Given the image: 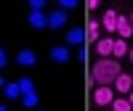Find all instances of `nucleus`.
<instances>
[{"label": "nucleus", "instance_id": "obj_19", "mask_svg": "<svg viewBox=\"0 0 133 111\" xmlns=\"http://www.w3.org/2000/svg\"><path fill=\"white\" fill-rule=\"evenodd\" d=\"M29 11H43V8H45V0H29Z\"/></svg>", "mask_w": 133, "mask_h": 111}, {"label": "nucleus", "instance_id": "obj_27", "mask_svg": "<svg viewBox=\"0 0 133 111\" xmlns=\"http://www.w3.org/2000/svg\"><path fill=\"white\" fill-rule=\"evenodd\" d=\"M35 111H43V108H35Z\"/></svg>", "mask_w": 133, "mask_h": 111}, {"label": "nucleus", "instance_id": "obj_18", "mask_svg": "<svg viewBox=\"0 0 133 111\" xmlns=\"http://www.w3.org/2000/svg\"><path fill=\"white\" fill-rule=\"evenodd\" d=\"M80 3H77V0H59V8L61 11H72V8H77Z\"/></svg>", "mask_w": 133, "mask_h": 111}, {"label": "nucleus", "instance_id": "obj_22", "mask_svg": "<svg viewBox=\"0 0 133 111\" xmlns=\"http://www.w3.org/2000/svg\"><path fill=\"white\" fill-rule=\"evenodd\" d=\"M128 61L133 64V45H130V50H128Z\"/></svg>", "mask_w": 133, "mask_h": 111}, {"label": "nucleus", "instance_id": "obj_17", "mask_svg": "<svg viewBox=\"0 0 133 111\" xmlns=\"http://www.w3.org/2000/svg\"><path fill=\"white\" fill-rule=\"evenodd\" d=\"M19 87H21V95H24V93H35V80H32V77H21Z\"/></svg>", "mask_w": 133, "mask_h": 111}, {"label": "nucleus", "instance_id": "obj_15", "mask_svg": "<svg viewBox=\"0 0 133 111\" xmlns=\"http://www.w3.org/2000/svg\"><path fill=\"white\" fill-rule=\"evenodd\" d=\"M21 106L35 111V108L40 106V95H37V90H35V93H24V95H21Z\"/></svg>", "mask_w": 133, "mask_h": 111}, {"label": "nucleus", "instance_id": "obj_12", "mask_svg": "<svg viewBox=\"0 0 133 111\" xmlns=\"http://www.w3.org/2000/svg\"><path fill=\"white\" fill-rule=\"evenodd\" d=\"M117 37H120V40H130V37H133L130 19H128L125 13H120V16H117Z\"/></svg>", "mask_w": 133, "mask_h": 111}, {"label": "nucleus", "instance_id": "obj_9", "mask_svg": "<svg viewBox=\"0 0 133 111\" xmlns=\"http://www.w3.org/2000/svg\"><path fill=\"white\" fill-rule=\"evenodd\" d=\"M16 64L19 66H24V69H29V66H35L37 64V53L32 50V48H21L16 53Z\"/></svg>", "mask_w": 133, "mask_h": 111}, {"label": "nucleus", "instance_id": "obj_1", "mask_svg": "<svg viewBox=\"0 0 133 111\" xmlns=\"http://www.w3.org/2000/svg\"><path fill=\"white\" fill-rule=\"evenodd\" d=\"M123 74V64L117 58H96V64L91 66V85H109L112 87L115 80Z\"/></svg>", "mask_w": 133, "mask_h": 111}, {"label": "nucleus", "instance_id": "obj_20", "mask_svg": "<svg viewBox=\"0 0 133 111\" xmlns=\"http://www.w3.org/2000/svg\"><path fill=\"white\" fill-rule=\"evenodd\" d=\"M5 64H8V53L0 48V69H5Z\"/></svg>", "mask_w": 133, "mask_h": 111}, {"label": "nucleus", "instance_id": "obj_11", "mask_svg": "<svg viewBox=\"0 0 133 111\" xmlns=\"http://www.w3.org/2000/svg\"><path fill=\"white\" fill-rule=\"evenodd\" d=\"M27 21H29V27L32 29H48V13H43V11H29V16H27Z\"/></svg>", "mask_w": 133, "mask_h": 111}, {"label": "nucleus", "instance_id": "obj_13", "mask_svg": "<svg viewBox=\"0 0 133 111\" xmlns=\"http://www.w3.org/2000/svg\"><path fill=\"white\" fill-rule=\"evenodd\" d=\"M128 50H130V45H128V40H120V37H115V50H112V58H125L128 56Z\"/></svg>", "mask_w": 133, "mask_h": 111}, {"label": "nucleus", "instance_id": "obj_21", "mask_svg": "<svg viewBox=\"0 0 133 111\" xmlns=\"http://www.w3.org/2000/svg\"><path fill=\"white\" fill-rule=\"evenodd\" d=\"M98 5H101V3H98V0H88V3H85V8H88V11H96Z\"/></svg>", "mask_w": 133, "mask_h": 111}, {"label": "nucleus", "instance_id": "obj_25", "mask_svg": "<svg viewBox=\"0 0 133 111\" xmlns=\"http://www.w3.org/2000/svg\"><path fill=\"white\" fill-rule=\"evenodd\" d=\"M128 19H130V27H133V11H130V13H128Z\"/></svg>", "mask_w": 133, "mask_h": 111}, {"label": "nucleus", "instance_id": "obj_2", "mask_svg": "<svg viewBox=\"0 0 133 111\" xmlns=\"http://www.w3.org/2000/svg\"><path fill=\"white\" fill-rule=\"evenodd\" d=\"M115 98H117V93H115V87H109V85H98L91 93V101H93L96 108H109Z\"/></svg>", "mask_w": 133, "mask_h": 111}, {"label": "nucleus", "instance_id": "obj_5", "mask_svg": "<svg viewBox=\"0 0 133 111\" xmlns=\"http://www.w3.org/2000/svg\"><path fill=\"white\" fill-rule=\"evenodd\" d=\"M66 45L69 48H83L85 45V27H69L66 29Z\"/></svg>", "mask_w": 133, "mask_h": 111}, {"label": "nucleus", "instance_id": "obj_6", "mask_svg": "<svg viewBox=\"0 0 133 111\" xmlns=\"http://www.w3.org/2000/svg\"><path fill=\"white\" fill-rule=\"evenodd\" d=\"M112 50H115V37H107V35L93 45V53L98 58H112Z\"/></svg>", "mask_w": 133, "mask_h": 111}, {"label": "nucleus", "instance_id": "obj_4", "mask_svg": "<svg viewBox=\"0 0 133 111\" xmlns=\"http://www.w3.org/2000/svg\"><path fill=\"white\" fill-rule=\"evenodd\" d=\"M98 40H101V21L88 19L85 21V45H96Z\"/></svg>", "mask_w": 133, "mask_h": 111}, {"label": "nucleus", "instance_id": "obj_26", "mask_svg": "<svg viewBox=\"0 0 133 111\" xmlns=\"http://www.w3.org/2000/svg\"><path fill=\"white\" fill-rule=\"evenodd\" d=\"M128 101H130V103H133V90H130V95H128Z\"/></svg>", "mask_w": 133, "mask_h": 111}, {"label": "nucleus", "instance_id": "obj_10", "mask_svg": "<svg viewBox=\"0 0 133 111\" xmlns=\"http://www.w3.org/2000/svg\"><path fill=\"white\" fill-rule=\"evenodd\" d=\"M66 27V11H61V8H56V11H51L48 13V29H64Z\"/></svg>", "mask_w": 133, "mask_h": 111}, {"label": "nucleus", "instance_id": "obj_24", "mask_svg": "<svg viewBox=\"0 0 133 111\" xmlns=\"http://www.w3.org/2000/svg\"><path fill=\"white\" fill-rule=\"evenodd\" d=\"M0 111H8V106H5V103H0Z\"/></svg>", "mask_w": 133, "mask_h": 111}, {"label": "nucleus", "instance_id": "obj_8", "mask_svg": "<svg viewBox=\"0 0 133 111\" xmlns=\"http://www.w3.org/2000/svg\"><path fill=\"white\" fill-rule=\"evenodd\" d=\"M48 56H51L53 64H66V61L72 58V48H69V45H53V48L48 50Z\"/></svg>", "mask_w": 133, "mask_h": 111}, {"label": "nucleus", "instance_id": "obj_7", "mask_svg": "<svg viewBox=\"0 0 133 111\" xmlns=\"http://www.w3.org/2000/svg\"><path fill=\"white\" fill-rule=\"evenodd\" d=\"M112 87H115V93H117V95H130V90H133V74L123 72V74L115 80Z\"/></svg>", "mask_w": 133, "mask_h": 111}, {"label": "nucleus", "instance_id": "obj_3", "mask_svg": "<svg viewBox=\"0 0 133 111\" xmlns=\"http://www.w3.org/2000/svg\"><path fill=\"white\" fill-rule=\"evenodd\" d=\"M117 16H120L117 8H107L104 13H101V29L107 32V37L117 35Z\"/></svg>", "mask_w": 133, "mask_h": 111}, {"label": "nucleus", "instance_id": "obj_16", "mask_svg": "<svg viewBox=\"0 0 133 111\" xmlns=\"http://www.w3.org/2000/svg\"><path fill=\"white\" fill-rule=\"evenodd\" d=\"M3 95L8 98V101H16V98H21V87H19V82H5Z\"/></svg>", "mask_w": 133, "mask_h": 111}, {"label": "nucleus", "instance_id": "obj_23", "mask_svg": "<svg viewBox=\"0 0 133 111\" xmlns=\"http://www.w3.org/2000/svg\"><path fill=\"white\" fill-rule=\"evenodd\" d=\"M3 87H5V80H3V77H0V90H3Z\"/></svg>", "mask_w": 133, "mask_h": 111}, {"label": "nucleus", "instance_id": "obj_14", "mask_svg": "<svg viewBox=\"0 0 133 111\" xmlns=\"http://www.w3.org/2000/svg\"><path fill=\"white\" fill-rule=\"evenodd\" d=\"M109 108H112V111H133V103L128 101V95H117Z\"/></svg>", "mask_w": 133, "mask_h": 111}]
</instances>
